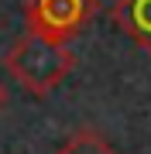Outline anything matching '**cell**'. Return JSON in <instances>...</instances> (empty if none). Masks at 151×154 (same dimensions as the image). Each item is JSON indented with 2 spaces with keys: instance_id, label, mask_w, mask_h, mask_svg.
Instances as JSON below:
<instances>
[{
  "instance_id": "6da1fadb",
  "label": "cell",
  "mask_w": 151,
  "mask_h": 154,
  "mask_svg": "<svg viewBox=\"0 0 151 154\" xmlns=\"http://www.w3.org/2000/svg\"><path fill=\"white\" fill-rule=\"evenodd\" d=\"M4 65L31 96H48L72 72L76 55L62 41H52V38H41V34L28 31L7 48Z\"/></svg>"
},
{
  "instance_id": "7a4b0ae2",
  "label": "cell",
  "mask_w": 151,
  "mask_h": 154,
  "mask_svg": "<svg viewBox=\"0 0 151 154\" xmlns=\"http://www.w3.org/2000/svg\"><path fill=\"white\" fill-rule=\"evenodd\" d=\"M93 14H96V0H24L28 31L62 45L76 38L90 24Z\"/></svg>"
},
{
  "instance_id": "3957f363",
  "label": "cell",
  "mask_w": 151,
  "mask_h": 154,
  "mask_svg": "<svg viewBox=\"0 0 151 154\" xmlns=\"http://www.w3.org/2000/svg\"><path fill=\"white\" fill-rule=\"evenodd\" d=\"M110 17L131 41L151 55V0H117Z\"/></svg>"
},
{
  "instance_id": "277c9868",
  "label": "cell",
  "mask_w": 151,
  "mask_h": 154,
  "mask_svg": "<svg viewBox=\"0 0 151 154\" xmlns=\"http://www.w3.org/2000/svg\"><path fill=\"white\" fill-rule=\"evenodd\" d=\"M55 154H117L96 130H76Z\"/></svg>"
},
{
  "instance_id": "5b68a950",
  "label": "cell",
  "mask_w": 151,
  "mask_h": 154,
  "mask_svg": "<svg viewBox=\"0 0 151 154\" xmlns=\"http://www.w3.org/2000/svg\"><path fill=\"white\" fill-rule=\"evenodd\" d=\"M4 103H7V89L0 86V110H4Z\"/></svg>"
}]
</instances>
